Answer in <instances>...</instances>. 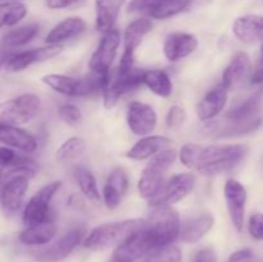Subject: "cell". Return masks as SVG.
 <instances>
[{"mask_svg":"<svg viewBox=\"0 0 263 262\" xmlns=\"http://www.w3.org/2000/svg\"><path fill=\"white\" fill-rule=\"evenodd\" d=\"M248 153L249 146L246 144L200 145L189 143L181 146L179 158L187 169L205 176H215L235 169Z\"/></svg>","mask_w":263,"mask_h":262,"instance_id":"1","label":"cell"},{"mask_svg":"<svg viewBox=\"0 0 263 262\" xmlns=\"http://www.w3.org/2000/svg\"><path fill=\"white\" fill-rule=\"evenodd\" d=\"M145 223L141 218H128L117 222L102 223L95 226L82 240V244L90 251H105L122 244L128 236L140 230Z\"/></svg>","mask_w":263,"mask_h":262,"instance_id":"2","label":"cell"},{"mask_svg":"<svg viewBox=\"0 0 263 262\" xmlns=\"http://www.w3.org/2000/svg\"><path fill=\"white\" fill-rule=\"evenodd\" d=\"M181 221L180 215L171 205L154 208L148 220H145L144 233L152 249L174 244L179 239Z\"/></svg>","mask_w":263,"mask_h":262,"instance_id":"3","label":"cell"},{"mask_svg":"<svg viewBox=\"0 0 263 262\" xmlns=\"http://www.w3.org/2000/svg\"><path fill=\"white\" fill-rule=\"evenodd\" d=\"M177 159V151L167 148L154 154L144 169L138 182V190L141 198L149 200L162 186L164 175Z\"/></svg>","mask_w":263,"mask_h":262,"instance_id":"4","label":"cell"},{"mask_svg":"<svg viewBox=\"0 0 263 262\" xmlns=\"http://www.w3.org/2000/svg\"><path fill=\"white\" fill-rule=\"evenodd\" d=\"M33 174L35 170L31 169H13L8 172L0 193V204L5 216H14L21 210Z\"/></svg>","mask_w":263,"mask_h":262,"instance_id":"5","label":"cell"},{"mask_svg":"<svg viewBox=\"0 0 263 262\" xmlns=\"http://www.w3.org/2000/svg\"><path fill=\"white\" fill-rule=\"evenodd\" d=\"M40 110V98L35 94H22L0 103V126H17L31 122Z\"/></svg>","mask_w":263,"mask_h":262,"instance_id":"6","label":"cell"},{"mask_svg":"<svg viewBox=\"0 0 263 262\" xmlns=\"http://www.w3.org/2000/svg\"><path fill=\"white\" fill-rule=\"evenodd\" d=\"M195 181L197 179L192 172L174 175L167 181H163L158 192L148 200V204L153 208L175 204L193 192Z\"/></svg>","mask_w":263,"mask_h":262,"instance_id":"7","label":"cell"},{"mask_svg":"<svg viewBox=\"0 0 263 262\" xmlns=\"http://www.w3.org/2000/svg\"><path fill=\"white\" fill-rule=\"evenodd\" d=\"M61 188V181H51L44 185L31 197V199L26 203L22 213V220L26 226L37 225L50 220V203Z\"/></svg>","mask_w":263,"mask_h":262,"instance_id":"8","label":"cell"},{"mask_svg":"<svg viewBox=\"0 0 263 262\" xmlns=\"http://www.w3.org/2000/svg\"><path fill=\"white\" fill-rule=\"evenodd\" d=\"M121 44V36L117 30H110L104 33L99 41L97 50L92 53L89 62L90 72L108 76L110 74V66L117 54V49Z\"/></svg>","mask_w":263,"mask_h":262,"instance_id":"9","label":"cell"},{"mask_svg":"<svg viewBox=\"0 0 263 262\" xmlns=\"http://www.w3.org/2000/svg\"><path fill=\"white\" fill-rule=\"evenodd\" d=\"M185 5L186 0H131L127 12L154 20H167L185 12Z\"/></svg>","mask_w":263,"mask_h":262,"instance_id":"10","label":"cell"},{"mask_svg":"<svg viewBox=\"0 0 263 262\" xmlns=\"http://www.w3.org/2000/svg\"><path fill=\"white\" fill-rule=\"evenodd\" d=\"M226 207L229 216L236 231L241 233L246 220V205L248 199V193L244 185L235 179H229L223 188Z\"/></svg>","mask_w":263,"mask_h":262,"instance_id":"11","label":"cell"},{"mask_svg":"<svg viewBox=\"0 0 263 262\" xmlns=\"http://www.w3.org/2000/svg\"><path fill=\"white\" fill-rule=\"evenodd\" d=\"M126 122L131 133L139 136H146L151 135L157 127L158 117L152 105L135 100L128 104Z\"/></svg>","mask_w":263,"mask_h":262,"instance_id":"12","label":"cell"},{"mask_svg":"<svg viewBox=\"0 0 263 262\" xmlns=\"http://www.w3.org/2000/svg\"><path fill=\"white\" fill-rule=\"evenodd\" d=\"M85 231L82 229H73L64 234L55 243L49 246L36 254L37 262H61L66 259L77 246L84 240Z\"/></svg>","mask_w":263,"mask_h":262,"instance_id":"13","label":"cell"},{"mask_svg":"<svg viewBox=\"0 0 263 262\" xmlns=\"http://www.w3.org/2000/svg\"><path fill=\"white\" fill-rule=\"evenodd\" d=\"M143 73L144 71L135 68L126 76H117L113 81L110 80L109 84L102 91L105 108L110 109L117 104L121 98L140 87L143 85Z\"/></svg>","mask_w":263,"mask_h":262,"instance_id":"14","label":"cell"},{"mask_svg":"<svg viewBox=\"0 0 263 262\" xmlns=\"http://www.w3.org/2000/svg\"><path fill=\"white\" fill-rule=\"evenodd\" d=\"M62 45H48L45 48H36L31 50L14 53L7 63V69L10 72H20L36 63H43L62 53Z\"/></svg>","mask_w":263,"mask_h":262,"instance_id":"15","label":"cell"},{"mask_svg":"<svg viewBox=\"0 0 263 262\" xmlns=\"http://www.w3.org/2000/svg\"><path fill=\"white\" fill-rule=\"evenodd\" d=\"M199 41L194 35L187 32L170 33L163 44V54L170 62H177L186 58L197 50Z\"/></svg>","mask_w":263,"mask_h":262,"instance_id":"16","label":"cell"},{"mask_svg":"<svg viewBox=\"0 0 263 262\" xmlns=\"http://www.w3.org/2000/svg\"><path fill=\"white\" fill-rule=\"evenodd\" d=\"M128 188V177L125 170L116 169L110 172L103 186V200L108 210H116L122 202Z\"/></svg>","mask_w":263,"mask_h":262,"instance_id":"17","label":"cell"},{"mask_svg":"<svg viewBox=\"0 0 263 262\" xmlns=\"http://www.w3.org/2000/svg\"><path fill=\"white\" fill-rule=\"evenodd\" d=\"M251 72V58L244 51H238L233 55L230 63L222 72L221 84L228 90H234L243 84Z\"/></svg>","mask_w":263,"mask_h":262,"instance_id":"18","label":"cell"},{"mask_svg":"<svg viewBox=\"0 0 263 262\" xmlns=\"http://www.w3.org/2000/svg\"><path fill=\"white\" fill-rule=\"evenodd\" d=\"M86 22L80 17H69L51 28L45 39L48 45H62L69 40L79 38L86 31Z\"/></svg>","mask_w":263,"mask_h":262,"instance_id":"19","label":"cell"},{"mask_svg":"<svg viewBox=\"0 0 263 262\" xmlns=\"http://www.w3.org/2000/svg\"><path fill=\"white\" fill-rule=\"evenodd\" d=\"M215 225V217L210 212L199 213L181 223L179 239L186 244H193L204 238Z\"/></svg>","mask_w":263,"mask_h":262,"instance_id":"20","label":"cell"},{"mask_svg":"<svg viewBox=\"0 0 263 262\" xmlns=\"http://www.w3.org/2000/svg\"><path fill=\"white\" fill-rule=\"evenodd\" d=\"M228 95L229 90L222 84L211 89L198 104V118L200 121H210L220 115L228 103Z\"/></svg>","mask_w":263,"mask_h":262,"instance_id":"21","label":"cell"},{"mask_svg":"<svg viewBox=\"0 0 263 262\" xmlns=\"http://www.w3.org/2000/svg\"><path fill=\"white\" fill-rule=\"evenodd\" d=\"M233 32L244 44L263 43V17L248 14L236 18L233 23Z\"/></svg>","mask_w":263,"mask_h":262,"instance_id":"22","label":"cell"},{"mask_svg":"<svg viewBox=\"0 0 263 262\" xmlns=\"http://www.w3.org/2000/svg\"><path fill=\"white\" fill-rule=\"evenodd\" d=\"M171 146L172 140L170 138L162 135H146L131 146L130 151L127 152V157L134 161H144Z\"/></svg>","mask_w":263,"mask_h":262,"instance_id":"23","label":"cell"},{"mask_svg":"<svg viewBox=\"0 0 263 262\" xmlns=\"http://www.w3.org/2000/svg\"><path fill=\"white\" fill-rule=\"evenodd\" d=\"M0 141L25 153H32L37 148V141L33 135L17 126H0Z\"/></svg>","mask_w":263,"mask_h":262,"instance_id":"24","label":"cell"},{"mask_svg":"<svg viewBox=\"0 0 263 262\" xmlns=\"http://www.w3.org/2000/svg\"><path fill=\"white\" fill-rule=\"evenodd\" d=\"M126 0H95V26L99 32H108L115 28L118 14Z\"/></svg>","mask_w":263,"mask_h":262,"instance_id":"25","label":"cell"},{"mask_svg":"<svg viewBox=\"0 0 263 262\" xmlns=\"http://www.w3.org/2000/svg\"><path fill=\"white\" fill-rule=\"evenodd\" d=\"M57 235V225L53 218L37 225L26 226L20 234V241L26 246H43L50 243Z\"/></svg>","mask_w":263,"mask_h":262,"instance_id":"26","label":"cell"},{"mask_svg":"<svg viewBox=\"0 0 263 262\" xmlns=\"http://www.w3.org/2000/svg\"><path fill=\"white\" fill-rule=\"evenodd\" d=\"M152 27L153 25L148 18H138L133 21L126 27L125 33H123V48H125L123 53L135 55L136 49L143 43L144 38L151 32Z\"/></svg>","mask_w":263,"mask_h":262,"instance_id":"27","label":"cell"},{"mask_svg":"<svg viewBox=\"0 0 263 262\" xmlns=\"http://www.w3.org/2000/svg\"><path fill=\"white\" fill-rule=\"evenodd\" d=\"M143 85H145L153 94L161 98H168L174 92V84H172L171 79L162 69L144 71Z\"/></svg>","mask_w":263,"mask_h":262,"instance_id":"28","label":"cell"},{"mask_svg":"<svg viewBox=\"0 0 263 262\" xmlns=\"http://www.w3.org/2000/svg\"><path fill=\"white\" fill-rule=\"evenodd\" d=\"M262 99V91L256 92L252 97L247 98L241 103L236 104L228 112L226 117L230 120V122H243V121L253 120L254 115L258 110L259 103Z\"/></svg>","mask_w":263,"mask_h":262,"instance_id":"29","label":"cell"},{"mask_svg":"<svg viewBox=\"0 0 263 262\" xmlns=\"http://www.w3.org/2000/svg\"><path fill=\"white\" fill-rule=\"evenodd\" d=\"M74 180L77 182V186L80 188L87 200L92 203L100 202V193L98 189L97 180L89 170L85 167H77L74 170Z\"/></svg>","mask_w":263,"mask_h":262,"instance_id":"30","label":"cell"},{"mask_svg":"<svg viewBox=\"0 0 263 262\" xmlns=\"http://www.w3.org/2000/svg\"><path fill=\"white\" fill-rule=\"evenodd\" d=\"M40 31V27L37 25H26L21 27L14 28L9 31L3 39V45L5 49L18 48V46L26 45L31 40L36 38V35Z\"/></svg>","mask_w":263,"mask_h":262,"instance_id":"31","label":"cell"},{"mask_svg":"<svg viewBox=\"0 0 263 262\" xmlns=\"http://www.w3.org/2000/svg\"><path fill=\"white\" fill-rule=\"evenodd\" d=\"M85 152H86V141L79 136H72L57 149L55 158L58 162H72L81 158Z\"/></svg>","mask_w":263,"mask_h":262,"instance_id":"32","label":"cell"},{"mask_svg":"<svg viewBox=\"0 0 263 262\" xmlns=\"http://www.w3.org/2000/svg\"><path fill=\"white\" fill-rule=\"evenodd\" d=\"M27 14V7L20 2L0 3V28L12 27Z\"/></svg>","mask_w":263,"mask_h":262,"instance_id":"33","label":"cell"},{"mask_svg":"<svg viewBox=\"0 0 263 262\" xmlns=\"http://www.w3.org/2000/svg\"><path fill=\"white\" fill-rule=\"evenodd\" d=\"M182 254L179 247L174 244H168L164 247H158L154 248L146 254L144 258H141L143 262H181Z\"/></svg>","mask_w":263,"mask_h":262,"instance_id":"34","label":"cell"},{"mask_svg":"<svg viewBox=\"0 0 263 262\" xmlns=\"http://www.w3.org/2000/svg\"><path fill=\"white\" fill-rule=\"evenodd\" d=\"M17 158L18 154L10 148H8V146L0 148V193H2V188L4 185L5 179H7L8 172L13 169Z\"/></svg>","mask_w":263,"mask_h":262,"instance_id":"35","label":"cell"},{"mask_svg":"<svg viewBox=\"0 0 263 262\" xmlns=\"http://www.w3.org/2000/svg\"><path fill=\"white\" fill-rule=\"evenodd\" d=\"M186 110L180 105H172L166 115V125L171 130H177L181 127L186 121Z\"/></svg>","mask_w":263,"mask_h":262,"instance_id":"36","label":"cell"},{"mask_svg":"<svg viewBox=\"0 0 263 262\" xmlns=\"http://www.w3.org/2000/svg\"><path fill=\"white\" fill-rule=\"evenodd\" d=\"M58 116L67 125H77L82 118L81 110L74 104H69V103H66L58 108Z\"/></svg>","mask_w":263,"mask_h":262,"instance_id":"37","label":"cell"},{"mask_svg":"<svg viewBox=\"0 0 263 262\" xmlns=\"http://www.w3.org/2000/svg\"><path fill=\"white\" fill-rule=\"evenodd\" d=\"M248 231L251 236L256 240H263V213H253L249 217Z\"/></svg>","mask_w":263,"mask_h":262,"instance_id":"38","label":"cell"},{"mask_svg":"<svg viewBox=\"0 0 263 262\" xmlns=\"http://www.w3.org/2000/svg\"><path fill=\"white\" fill-rule=\"evenodd\" d=\"M228 262H257L256 254L249 248L239 249L229 257Z\"/></svg>","mask_w":263,"mask_h":262,"instance_id":"39","label":"cell"},{"mask_svg":"<svg viewBox=\"0 0 263 262\" xmlns=\"http://www.w3.org/2000/svg\"><path fill=\"white\" fill-rule=\"evenodd\" d=\"M84 0H46V5L50 9H68V8L76 7L81 4Z\"/></svg>","mask_w":263,"mask_h":262,"instance_id":"40","label":"cell"},{"mask_svg":"<svg viewBox=\"0 0 263 262\" xmlns=\"http://www.w3.org/2000/svg\"><path fill=\"white\" fill-rule=\"evenodd\" d=\"M251 82L253 85L263 84V43L261 46V55H259L258 62H257L256 67H254L253 72H252Z\"/></svg>","mask_w":263,"mask_h":262,"instance_id":"41","label":"cell"},{"mask_svg":"<svg viewBox=\"0 0 263 262\" xmlns=\"http://www.w3.org/2000/svg\"><path fill=\"white\" fill-rule=\"evenodd\" d=\"M194 262H218L217 254L212 248H203L197 252Z\"/></svg>","mask_w":263,"mask_h":262,"instance_id":"42","label":"cell"},{"mask_svg":"<svg viewBox=\"0 0 263 262\" xmlns=\"http://www.w3.org/2000/svg\"><path fill=\"white\" fill-rule=\"evenodd\" d=\"M213 0H186L185 12H194V10L202 9L212 3Z\"/></svg>","mask_w":263,"mask_h":262,"instance_id":"43","label":"cell"},{"mask_svg":"<svg viewBox=\"0 0 263 262\" xmlns=\"http://www.w3.org/2000/svg\"><path fill=\"white\" fill-rule=\"evenodd\" d=\"M14 53H12L8 49H0V69L3 68L4 66H7L8 61L10 59V57L13 55Z\"/></svg>","mask_w":263,"mask_h":262,"instance_id":"44","label":"cell"},{"mask_svg":"<svg viewBox=\"0 0 263 262\" xmlns=\"http://www.w3.org/2000/svg\"><path fill=\"white\" fill-rule=\"evenodd\" d=\"M109 262H131V261H130V259L123 258V257L118 256V254H115V253H113L112 258H110V261H109Z\"/></svg>","mask_w":263,"mask_h":262,"instance_id":"45","label":"cell"}]
</instances>
